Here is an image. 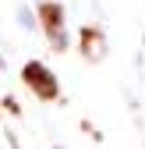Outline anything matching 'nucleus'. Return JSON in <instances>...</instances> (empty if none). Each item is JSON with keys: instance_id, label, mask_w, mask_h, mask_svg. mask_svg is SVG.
Masks as SVG:
<instances>
[{"instance_id": "nucleus-1", "label": "nucleus", "mask_w": 145, "mask_h": 149, "mask_svg": "<svg viewBox=\"0 0 145 149\" xmlns=\"http://www.w3.org/2000/svg\"><path fill=\"white\" fill-rule=\"evenodd\" d=\"M21 82H25L39 100H57V96H60V82L53 78V71H50L46 64H39V61H28V64L21 68Z\"/></svg>"}, {"instance_id": "nucleus-2", "label": "nucleus", "mask_w": 145, "mask_h": 149, "mask_svg": "<svg viewBox=\"0 0 145 149\" xmlns=\"http://www.w3.org/2000/svg\"><path fill=\"white\" fill-rule=\"evenodd\" d=\"M39 22H43V32L50 36V43L64 50V7L57 0H43L39 4Z\"/></svg>"}, {"instance_id": "nucleus-3", "label": "nucleus", "mask_w": 145, "mask_h": 149, "mask_svg": "<svg viewBox=\"0 0 145 149\" xmlns=\"http://www.w3.org/2000/svg\"><path fill=\"white\" fill-rule=\"evenodd\" d=\"M81 53H85L88 61H99L103 53H106V36H103L99 25H85L81 29Z\"/></svg>"}]
</instances>
